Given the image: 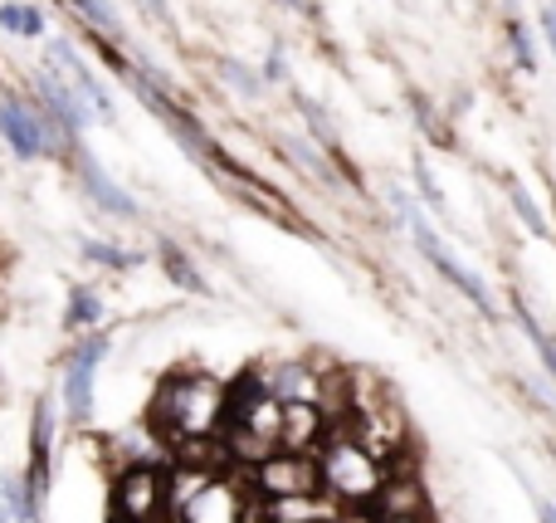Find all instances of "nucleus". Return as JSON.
Here are the masks:
<instances>
[{
  "label": "nucleus",
  "mask_w": 556,
  "mask_h": 523,
  "mask_svg": "<svg viewBox=\"0 0 556 523\" xmlns=\"http://www.w3.org/2000/svg\"><path fill=\"white\" fill-rule=\"evenodd\" d=\"M225 421V382L205 377V372H176L162 382L152 401V426L166 440H201L215 436V426Z\"/></svg>",
  "instance_id": "f257e3e1"
},
{
  "label": "nucleus",
  "mask_w": 556,
  "mask_h": 523,
  "mask_svg": "<svg viewBox=\"0 0 556 523\" xmlns=\"http://www.w3.org/2000/svg\"><path fill=\"white\" fill-rule=\"evenodd\" d=\"M386 465L371 460L342 426H327V440L317 446V489L332 499L337 509H366L371 495L381 489Z\"/></svg>",
  "instance_id": "f03ea898"
},
{
  "label": "nucleus",
  "mask_w": 556,
  "mask_h": 523,
  "mask_svg": "<svg viewBox=\"0 0 556 523\" xmlns=\"http://www.w3.org/2000/svg\"><path fill=\"white\" fill-rule=\"evenodd\" d=\"M166 470L152 460H132L113 475V514L132 523H162L166 519Z\"/></svg>",
  "instance_id": "7ed1b4c3"
},
{
  "label": "nucleus",
  "mask_w": 556,
  "mask_h": 523,
  "mask_svg": "<svg viewBox=\"0 0 556 523\" xmlns=\"http://www.w3.org/2000/svg\"><path fill=\"white\" fill-rule=\"evenodd\" d=\"M0 137L15 147L25 162L45 152H64V137H59V123L45 113V108H29L20 98H0Z\"/></svg>",
  "instance_id": "20e7f679"
},
{
  "label": "nucleus",
  "mask_w": 556,
  "mask_h": 523,
  "mask_svg": "<svg viewBox=\"0 0 556 523\" xmlns=\"http://www.w3.org/2000/svg\"><path fill=\"white\" fill-rule=\"evenodd\" d=\"M103 358H108V333L78 338L74 352L64 358V416L74 426H88V416H93V377Z\"/></svg>",
  "instance_id": "39448f33"
},
{
  "label": "nucleus",
  "mask_w": 556,
  "mask_h": 523,
  "mask_svg": "<svg viewBox=\"0 0 556 523\" xmlns=\"http://www.w3.org/2000/svg\"><path fill=\"white\" fill-rule=\"evenodd\" d=\"M254 489H260L264 505L274 499H298V495H317V460L313 456H288V450H274L269 460L254 465Z\"/></svg>",
  "instance_id": "423d86ee"
},
{
  "label": "nucleus",
  "mask_w": 556,
  "mask_h": 523,
  "mask_svg": "<svg viewBox=\"0 0 556 523\" xmlns=\"http://www.w3.org/2000/svg\"><path fill=\"white\" fill-rule=\"evenodd\" d=\"M176 509H181V523H240L250 499H244L235 475H215V480H205L195 495H186Z\"/></svg>",
  "instance_id": "0eeeda50"
},
{
  "label": "nucleus",
  "mask_w": 556,
  "mask_h": 523,
  "mask_svg": "<svg viewBox=\"0 0 556 523\" xmlns=\"http://www.w3.org/2000/svg\"><path fill=\"white\" fill-rule=\"evenodd\" d=\"M49 456H54V401L39 397L35 416H29V465L20 475V495L39 509L49 499Z\"/></svg>",
  "instance_id": "6e6552de"
},
{
  "label": "nucleus",
  "mask_w": 556,
  "mask_h": 523,
  "mask_svg": "<svg viewBox=\"0 0 556 523\" xmlns=\"http://www.w3.org/2000/svg\"><path fill=\"white\" fill-rule=\"evenodd\" d=\"M395 201H401V206H405V215H410V231H415V240H420V250H425V254H430V260H434V270H440V274H444V279H450V284H454V289H459V294H464V299H469V303H473V309L493 313V299H489V289H483V284H479V279H473V274H469V270H464V264H459V260H450V254H444V250H440V240H434V231H430V225H425V221H420V211H415V206H410V201H405V196H401V191H395Z\"/></svg>",
  "instance_id": "1a4fd4ad"
},
{
  "label": "nucleus",
  "mask_w": 556,
  "mask_h": 523,
  "mask_svg": "<svg viewBox=\"0 0 556 523\" xmlns=\"http://www.w3.org/2000/svg\"><path fill=\"white\" fill-rule=\"evenodd\" d=\"M366 514H371V519H415V514H430V499H425L420 475H410V470H386V480H381V489L371 495Z\"/></svg>",
  "instance_id": "9d476101"
},
{
  "label": "nucleus",
  "mask_w": 556,
  "mask_h": 523,
  "mask_svg": "<svg viewBox=\"0 0 556 523\" xmlns=\"http://www.w3.org/2000/svg\"><path fill=\"white\" fill-rule=\"evenodd\" d=\"M327 440V416L313 401H283L278 407V450L288 456H313Z\"/></svg>",
  "instance_id": "9b49d317"
},
{
  "label": "nucleus",
  "mask_w": 556,
  "mask_h": 523,
  "mask_svg": "<svg viewBox=\"0 0 556 523\" xmlns=\"http://www.w3.org/2000/svg\"><path fill=\"white\" fill-rule=\"evenodd\" d=\"M264 391L283 407V401H313V407H323V397H327V377L317 368H307L303 358H293V362H283V368H274L269 377H264Z\"/></svg>",
  "instance_id": "f8f14e48"
},
{
  "label": "nucleus",
  "mask_w": 556,
  "mask_h": 523,
  "mask_svg": "<svg viewBox=\"0 0 556 523\" xmlns=\"http://www.w3.org/2000/svg\"><path fill=\"white\" fill-rule=\"evenodd\" d=\"M35 94H39V108H45V113L54 117L59 127H64V137H74L78 127L88 123V103L59 74H39L35 78Z\"/></svg>",
  "instance_id": "ddd939ff"
},
{
  "label": "nucleus",
  "mask_w": 556,
  "mask_h": 523,
  "mask_svg": "<svg viewBox=\"0 0 556 523\" xmlns=\"http://www.w3.org/2000/svg\"><path fill=\"white\" fill-rule=\"evenodd\" d=\"M74 162H78V182H84V191L93 196V201L103 206L108 215H117V221H137V201L123 191V186L113 182V176L103 172V166L93 162V157H88V152H78Z\"/></svg>",
  "instance_id": "4468645a"
},
{
  "label": "nucleus",
  "mask_w": 556,
  "mask_h": 523,
  "mask_svg": "<svg viewBox=\"0 0 556 523\" xmlns=\"http://www.w3.org/2000/svg\"><path fill=\"white\" fill-rule=\"evenodd\" d=\"M49 64H54V69H64V74H68V88H74V94L84 98L88 108H98V113H103V117H113V98H108V88L98 84L93 74H88V64L74 54V49L64 45V39H54V45H49Z\"/></svg>",
  "instance_id": "2eb2a0df"
},
{
  "label": "nucleus",
  "mask_w": 556,
  "mask_h": 523,
  "mask_svg": "<svg viewBox=\"0 0 556 523\" xmlns=\"http://www.w3.org/2000/svg\"><path fill=\"white\" fill-rule=\"evenodd\" d=\"M103 319V299H98L93 289H84L78 284L74 294H68V309H64V323L68 328H93V323Z\"/></svg>",
  "instance_id": "dca6fc26"
},
{
  "label": "nucleus",
  "mask_w": 556,
  "mask_h": 523,
  "mask_svg": "<svg viewBox=\"0 0 556 523\" xmlns=\"http://www.w3.org/2000/svg\"><path fill=\"white\" fill-rule=\"evenodd\" d=\"M0 25L10 29V35H45V15H39L35 5H0Z\"/></svg>",
  "instance_id": "f3484780"
},
{
  "label": "nucleus",
  "mask_w": 556,
  "mask_h": 523,
  "mask_svg": "<svg viewBox=\"0 0 556 523\" xmlns=\"http://www.w3.org/2000/svg\"><path fill=\"white\" fill-rule=\"evenodd\" d=\"M162 264H166V274H172V279L181 284V289H191V294H205V279H201V274L191 270V260H186V254L176 250V245H162Z\"/></svg>",
  "instance_id": "a211bd4d"
},
{
  "label": "nucleus",
  "mask_w": 556,
  "mask_h": 523,
  "mask_svg": "<svg viewBox=\"0 0 556 523\" xmlns=\"http://www.w3.org/2000/svg\"><path fill=\"white\" fill-rule=\"evenodd\" d=\"M74 10L88 20L93 29H103V35H123V25H117V15L108 10V0H74Z\"/></svg>",
  "instance_id": "6ab92c4d"
},
{
  "label": "nucleus",
  "mask_w": 556,
  "mask_h": 523,
  "mask_svg": "<svg viewBox=\"0 0 556 523\" xmlns=\"http://www.w3.org/2000/svg\"><path fill=\"white\" fill-rule=\"evenodd\" d=\"M84 254H88L93 264H108V270H127V264H132V254L113 250V245H98V240H88V245H84Z\"/></svg>",
  "instance_id": "aec40b11"
},
{
  "label": "nucleus",
  "mask_w": 556,
  "mask_h": 523,
  "mask_svg": "<svg viewBox=\"0 0 556 523\" xmlns=\"http://www.w3.org/2000/svg\"><path fill=\"white\" fill-rule=\"evenodd\" d=\"M15 499H20V475H0V523L15 519Z\"/></svg>",
  "instance_id": "412c9836"
},
{
  "label": "nucleus",
  "mask_w": 556,
  "mask_h": 523,
  "mask_svg": "<svg viewBox=\"0 0 556 523\" xmlns=\"http://www.w3.org/2000/svg\"><path fill=\"white\" fill-rule=\"evenodd\" d=\"M513 206H518V215L532 225V231H538V235H547V221H542V215H538V206L528 201V191H513Z\"/></svg>",
  "instance_id": "4be33fe9"
},
{
  "label": "nucleus",
  "mask_w": 556,
  "mask_h": 523,
  "mask_svg": "<svg viewBox=\"0 0 556 523\" xmlns=\"http://www.w3.org/2000/svg\"><path fill=\"white\" fill-rule=\"evenodd\" d=\"M528 333H532V338H538V348H542V362H547V368H552V377H556V348H552L547 338H542V328H538V323H528Z\"/></svg>",
  "instance_id": "5701e85b"
},
{
  "label": "nucleus",
  "mask_w": 556,
  "mask_h": 523,
  "mask_svg": "<svg viewBox=\"0 0 556 523\" xmlns=\"http://www.w3.org/2000/svg\"><path fill=\"white\" fill-rule=\"evenodd\" d=\"M415 176H420V186H425V196H430V206H444V201H440V186L430 182V172H425V166H415Z\"/></svg>",
  "instance_id": "b1692460"
},
{
  "label": "nucleus",
  "mask_w": 556,
  "mask_h": 523,
  "mask_svg": "<svg viewBox=\"0 0 556 523\" xmlns=\"http://www.w3.org/2000/svg\"><path fill=\"white\" fill-rule=\"evenodd\" d=\"M332 523H376V519L366 514V509H342V514H337Z\"/></svg>",
  "instance_id": "393cba45"
},
{
  "label": "nucleus",
  "mask_w": 556,
  "mask_h": 523,
  "mask_svg": "<svg viewBox=\"0 0 556 523\" xmlns=\"http://www.w3.org/2000/svg\"><path fill=\"white\" fill-rule=\"evenodd\" d=\"M542 25H547V39H552V49H556V10H547V15H542Z\"/></svg>",
  "instance_id": "a878e982"
},
{
  "label": "nucleus",
  "mask_w": 556,
  "mask_h": 523,
  "mask_svg": "<svg viewBox=\"0 0 556 523\" xmlns=\"http://www.w3.org/2000/svg\"><path fill=\"white\" fill-rule=\"evenodd\" d=\"M240 523H269V519H264V509H244Z\"/></svg>",
  "instance_id": "bb28decb"
},
{
  "label": "nucleus",
  "mask_w": 556,
  "mask_h": 523,
  "mask_svg": "<svg viewBox=\"0 0 556 523\" xmlns=\"http://www.w3.org/2000/svg\"><path fill=\"white\" fill-rule=\"evenodd\" d=\"M538 514H542V523H556V509L552 505H538Z\"/></svg>",
  "instance_id": "cd10ccee"
},
{
  "label": "nucleus",
  "mask_w": 556,
  "mask_h": 523,
  "mask_svg": "<svg viewBox=\"0 0 556 523\" xmlns=\"http://www.w3.org/2000/svg\"><path fill=\"white\" fill-rule=\"evenodd\" d=\"M376 523H430L425 514H415V519H376Z\"/></svg>",
  "instance_id": "c85d7f7f"
},
{
  "label": "nucleus",
  "mask_w": 556,
  "mask_h": 523,
  "mask_svg": "<svg viewBox=\"0 0 556 523\" xmlns=\"http://www.w3.org/2000/svg\"><path fill=\"white\" fill-rule=\"evenodd\" d=\"M108 523H132V519H123V514H108Z\"/></svg>",
  "instance_id": "c756f323"
},
{
  "label": "nucleus",
  "mask_w": 556,
  "mask_h": 523,
  "mask_svg": "<svg viewBox=\"0 0 556 523\" xmlns=\"http://www.w3.org/2000/svg\"><path fill=\"white\" fill-rule=\"evenodd\" d=\"M283 5H307V0H283Z\"/></svg>",
  "instance_id": "7c9ffc66"
}]
</instances>
